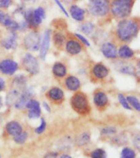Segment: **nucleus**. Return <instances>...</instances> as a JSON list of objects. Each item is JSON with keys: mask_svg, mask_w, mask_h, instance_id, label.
<instances>
[{"mask_svg": "<svg viewBox=\"0 0 140 158\" xmlns=\"http://www.w3.org/2000/svg\"><path fill=\"white\" fill-rule=\"evenodd\" d=\"M139 31V22L135 18L121 19L115 27V36L123 43L130 42L137 36Z\"/></svg>", "mask_w": 140, "mask_h": 158, "instance_id": "f257e3e1", "label": "nucleus"}, {"mask_svg": "<svg viewBox=\"0 0 140 158\" xmlns=\"http://www.w3.org/2000/svg\"><path fill=\"white\" fill-rule=\"evenodd\" d=\"M135 0H111L110 2V12L116 19H125L130 17L132 12Z\"/></svg>", "mask_w": 140, "mask_h": 158, "instance_id": "f03ea898", "label": "nucleus"}, {"mask_svg": "<svg viewBox=\"0 0 140 158\" xmlns=\"http://www.w3.org/2000/svg\"><path fill=\"white\" fill-rule=\"evenodd\" d=\"M71 106L74 111L80 115H87L90 113V105L88 96L82 91H77L71 99Z\"/></svg>", "mask_w": 140, "mask_h": 158, "instance_id": "7ed1b4c3", "label": "nucleus"}, {"mask_svg": "<svg viewBox=\"0 0 140 158\" xmlns=\"http://www.w3.org/2000/svg\"><path fill=\"white\" fill-rule=\"evenodd\" d=\"M110 0H88V12L93 17H105L110 12Z\"/></svg>", "mask_w": 140, "mask_h": 158, "instance_id": "20e7f679", "label": "nucleus"}, {"mask_svg": "<svg viewBox=\"0 0 140 158\" xmlns=\"http://www.w3.org/2000/svg\"><path fill=\"white\" fill-rule=\"evenodd\" d=\"M41 35L36 31L29 32L24 38V47L30 51H38L40 46Z\"/></svg>", "mask_w": 140, "mask_h": 158, "instance_id": "39448f33", "label": "nucleus"}, {"mask_svg": "<svg viewBox=\"0 0 140 158\" xmlns=\"http://www.w3.org/2000/svg\"><path fill=\"white\" fill-rule=\"evenodd\" d=\"M22 65L27 73L31 75H36L39 72V64L37 59L31 54H25L22 59Z\"/></svg>", "mask_w": 140, "mask_h": 158, "instance_id": "423d86ee", "label": "nucleus"}, {"mask_svg": "<svg viewBox=\"0 0 140 158\" xmlns=\"http://www.w3.org/2000/svg\"><path fill=\"white\" fill-rule=\"evenodd\" d=\"M0 25L6 27L10 31H17L19 30V22L2 11V9H0Z\"/></svg>", "mask_w": 140, "mask_h": 158, "instance_id": "0eeeda50", "label": "nucleus"}, {"mask_svg": "<svg viewBox=\"0 0 140 158\" xmlns=\"http://www.w3.org/2000/svg\"><path fill=\"white\" fill-rule=\"evenodd\" d=\"M18 64L13 59H5L0 61V73L7 76H11L18 70Z\"/></svg>", "mask_w": 140, "mask_h": 158, "instance_id": "6e6552de", "label": "nucleus"}, {"mask_svg": "<svg viewBox=\"0 0 140 158\" xmlns=\"http://www.w3.org/2000/svg\"><path fill=\"white\" fill-rule=\"evenodd\" d=\"M33 96H34V93L31 89L29 87H25L23 89L21 93H20V96L17 101L15 102V108L17 110H23L24 108H25L27 102L32 98Z\"/></svg>", "mask_w": 140, "mask_h": 158, "instance_id": "1a4fd4ad", "label": "nucleus"}, {"mask_svg": "<svg viewBox=\"0 0 140 158\" xmlns=\"http://www.w3.org/2000/svg\"><path fill=\"white\" fill-rule=\"evenodd\" d=\"M50 40H51V30L47 29L44 33L43 37H41V42L39 46V57L43 60L45 59L49 49L50 45Z\"/></svg>", "mask_w": 140, "mask_h": 158, "instance_id": "9d476101", "label": "nucleus"}, {"mask_svg": "<svg viewBox=\"0 0 140 158\" xmlns=\"http://www.w3.org/2000/svg\"><path fill=\"white\" fill-rule=\"evenodd\" d=\"M25 108L28 110V117L29 118H38L41 115V106L37 100L30 99L27 102Z\"/></svg>", "mask_w": 140, "mask_h": 158, "instance_id": "9b49d317", "label": "nucleus"}, {"mask_svg": "<svg viewBox=\"0 0 140 158\" xmlns=\"http://www.w3.org/2000/svg\"><path fill=\"white\" fill-rule=\"evenodd\" d=\"M46 96L49 101L55 104L61 103L65 99L63 91L57 86H52L49 89V91H47Z\"/></svg>", "mask_w": 140, "mask_h": 158, "instance_id": "f8f14e48", "label": "nucleus"}, {"mask_svg": "<svg viewBox=\"0 0 140 158\" xmlns=\"http://www.w3.org/2000/svg\"><path fill=\"white\" fill-rule=\"evenodd\" d=\"M101 52L105 58L115 59L117 58V48L111 42H105L101 46Z\"/></svg>", "mask_w": 140, "mask_h": 158, "instance_id": "ddd939ff", "label": "nucleus"}, {"mask_svg": "<svg viewBox=\"0 0 140 158\" xmlns=\"http://www.w3.org/2000/svg\"><path fill=\"white\" fill-rule=\"evenodd\" d=\"M91 74L97 80H103L108 76L109 69L103 64L98 63L94 64L91 69Z\"/></svg>", "mask_w": 140, "mask_h": 158, "instance_id": "4468645a", "label": "nucleus"}, {"mask_svg": "<svg viewBox=\"0 0 140 158\" xmlns=\"http://www.w3.org/2000/svg\"><path fill=\"white\" fill-rule=\"evenodd\" d=\"M108 102H109V99L104 91L99 90L96 91L93 95V103L99 110L105 109L107 106Z\"/></svg>", "mask_w": 140, "mask_h": 158, "instance_id": "2eb2a0df", "label": "nucleus"}, {"mask_svg": "<svg viewBox=\"0 0 140 158\" xmlns=\"http://www.w3.org/2000/svg\"><path fill=\"white\" fill-rule=\"evenodd\" d=\"M65 48H66V52L71 55H77L83 49V46H82L81 43H80L78 40L73 39L66 40V44H65Z\"/></svg>", "mask_w": 140, "mask_h": 158, "instance_id": "dca6fc26", "label": "nucleus"}, {"mask_svg": "<svg viewBox=\"0 0 140 158\" xmlns=\"http://www.w3.org/2000/svg\"><path fill=\"white\" fill-rule=\"evenodd\" d=\"M1 44L6 49H17V35L16 31H10V34L1 40Z\"/></svg>", "mask_w": 140, "mask_h": 158, "instance_id": "f3484780", "label": "nucleus"}, {"mask_svg": "<svg viewBox=\"0 0 140 158\" xmlns=\"http://www.w3.org/2000/svg\"><path fill=\"white\" fill-rule=\"evenodd\" d=\"M46 16V12L44 7H38L35 9H33V28H36L41 24Z\"/></svg>", "mask_w": 140, "mask_h": 158, "instance_id": "a211bd4d", "label": "nucleus"}, {"mask_svg": "<svg viewBox=\"0 0 140 158\" xmlns=\"http://www.w3.org/2000/svg\"><path fill=\"white\" fill-rule=\"evenodd\" d=\"M64 85L66 86V88L69 91H77L80 88L81 83L78 77L71 75V76L66 77L65 81H64Z\"/></svg>", "mask_w": 140, "mask_h": 158, "instance_id": "6ab92c4d", "label": "nucleus"}, {"mask_svg": "<svg viewBox=\"0 0 140 158\" xmlns=\"http://www.w3.org/2000/svg\"><path fill=\"white\" fill-rule=\"evenodd\" d=\"M69 12L71 17L77 22H83L85 18V11L77 5H71Z\"/></svg>", "mask_w": 140, "mask_h": 158, "instance_id": "aec40b11", "label": "nucleus"}, {"mask_svg": "<svg viewBox=\"0 0 140 158\" xmlns=\"http://www.w3.org/2000/svg\"><path fill=\"white\" fill-rule=\"evenodd\" d=\"M6 131L9 135L15 137L23 131L22 125L17 121H10L6 124Z\"/></svg>", "mask_w": 140, "mask_h": 158, "instance_id": "412c9836", "label": "nucleus"}, {"mask_svg": "<svg viewBox=\"0 0 140 158\" xmlns=\"http://www.w3.org/2000/svg\"><path fill=\"white\" fill-rule=\"evenodd\" d=\"M134 56V51L127 44H123L117 49V57L122 59H132Z\"/></svg>", "mask_w": 140, "mask_h": 158, "instance_id": "4be33fe9", "label": "nucleus"}, {"mask_svg": "<svg viewBox=\"0 0 140 158\" xmlns=\"http://www.w3.org/2000/svg\"><path fill=\"white\" fill-rule=\"evenodd\" d=\"M52 72L54 76L57 78H62L64 77H66L67 73V69H66V65L60 62H56L53 64Z\"/></svg>", "mask_w": 140, "mask_h": 158, "instance_id": "5701e85b", "label": "nucleus"}, {"mask_svg": "<svg viewBox=\"0 0 140 158\" xmlns=\"http://www.w3.org/2000/svg\"><path fill=\"white\" fill-rule=\"evenodd\" d=\"M52 40H53L54 45L57 48V49H62V47L66 44V36L61 31H56L53 34L52 36Z\"/></svg>", "mask_w": 140, "mask_h": 158, "instance_id": "b1692460", "label": "nucleus"}, {"mask_svg": "<svg viewBox=\"0 0 140 158\" xmlns=\"http://www.w3.org/2000/svg\"><path fill=\"white\" fill-rule=\"evenodd\" d=\"M89 142H90V133L88 131L82 132L76 138V144L80 147L87 145Z\"/></svg>", "mask_w": 140, "mask_h": 158, "instance_id": "393cba45", "label": "nucleus"}, {"mask_svg": "<svg viewBox=\"0 0 140 158\" xmlns=\"http://www.w3.org/2000/svg\"><path fill=\"white\" fill-rule=\"evenodd\" d=\"M20 96V91L17 89H13L11 91L8 92L6 97V103L7 106H12L14 105L15 102L17 101Z\"/></svg>", "mask_w": 140, "mask_h": 158, "instance_id": "a878e982", "label": "nucleus"}, {"mask_svg": "<svg viewBox=\"0 0 140 158\" xmlns=\"http://www.w3.org/2000/svg\"><path fill=\"white\" fill-rule=\"evenodd\" d=\"M13 83H14V86H16V88L17 90L18 89L23 90V89L26 87V77L22 74L17 75L13 79Z\"/></svg>", "mask_w": 140, "mask_h": 158, "instance_id": "bb28decb", "label": "nucleus"}, {"mask_svg": "<svg viewBox=\"0 0 140 158\" xmlns=\"http://www.w3.org/2000/svg\"><path fill=\"white\" fill-rule=\"evenodd\" d=\"M117 68L119 72L122 73L124 74H126V75H134L135 74V69L134 67L132 66L131 64H126V63H124V64H120V66H118Z\"/></svg>", "mask_w": 140, "mask_h": 158, "instance_id": "cd10ccee", "label": "nucleus"}, {"mask_svg": "<svg viewBox=\"0 0 140 158\" xmlns=\"http://www.w3.org/2000/svg\"><path fill=\"white\" fill-rule=\"evenodd\" d=\"M126 100H127L128 103L130 106V107L134 109L135 110L139 111L140 110V104L139 100L138 97L135 96H126Z\"/></svg>", "mask_w": 140, "mask_h": 158, "instance_id": "c85d7f7f", "label": "nucleus"}, {"mask_svg": "<svg viewBox=\"0 0 140 158\" xmlns=\"http://www.w3.org/2000/svg\"><path fill=\"white\" fill-rule=\"evenodd\" d=\"M94 28H95V25L93 24V22H87L80 26V31L88 35L94 31Z\"/></svg>", "mask_w": 140, "mask_h": 158, "instance_id": "c756f323", "label": "nucleus"}, {"mask_svg": "<svg viewBox=\"0 0 140 158\" xmlns=\"http://www.w3.org/2000/svg\"><path fill=\"white\" fill-rule=\"evenodd\" d=\"M120 158H136V152L132 148L125 147L120 152Z\"/></svg>", "mask_w": 140, "mask_h": 158, "instance_id": "7c9ffc66", "label": "nucleus"}, {"mask_svg": "<svg viewBox=\"0 0 140 158\" xmlns=\"http://www.w3.org/2000/svg\"><path fill=\"white\" fill-rule=\"evenodd\" d=\"M28 138V133L25 131H22L21 133H19L18 135L13 137V140L17 144H23L25 143V141Z\"/></svg>", "mask_w": 140, "mask_h": 158, "instance_id": "2f4dec72", "label": "nucleus"}, {"mask_svg": "<svg viewBox=\"0 0 140 158\" xmlns=\"http://www.w3.org/2000/svg\"><path fill=\"white\" fill-rule=\"evenodd\" d=\"M91 158H107V152L103 148H97L90 154Z\"/></svg>", "mask_w": 140, "mask_h": 158, "instance_id": "473e14b6", "label": "nucleus"}, {"mask_svg": "<svg viewBox=\"0 0 140 158\" xmlns=\"http://www.w3.org/2000/svg\"><path fill=\"white\" fill-rule=\"evenodd\" d=\"M116 133V128L112 126H107L101 130V134L103 136L114 135Z\"/></svg>", "mask_w": 140, "mask_h": 158, "instance_id": "72a5a7b5", "label": "nucleus"}, {"mask_svg": "<svg viewBox=\"0 0 140 158\" xmlns=\"http://www.w3.org/2000/svg\"><path fill=\"white\" fill-rule=\"evenodd\" d=\"M118 101H119V103H120L125 109L129 110H132V108L130 107V106L129 105V103H128L127 100H126V97H125L123 94L121 93L118 94Z\"/></svg>", "mask_w": 140, "mask_h": 158, "instance_id": "f704fd0d", "label": "nucleus"}, {"mask_svg": "<svg viewBox=\"0 0 140 158\" xmlns=\"http://www.w3.org/2000/svg\"><path fill=\"white\" fill-rule=\"evenodd\" d=\"M47 123L46 121L44 118H41V121H40V124H39L38 127H37L35 129H34V132L37 133V134H42L44 133L45 129H46Z\"/></svg>", "mask_w": 140, "mask_h": 158, "instance_id": "c9c22d12", "label": "nucleus"}, {"mask_svg": "<svg viewBox=\"0 0 140 158\" xmlns=\"http://www.w3.org/2000/svg\"><path fill=\"white\" fill-rule=\"evenodd\" d=\"M12 0H0V9H7L12 6Z\"/></svg>", "mask_w": 140, "mask_h": 158, "instance_id": "e433bc0d", "label": "nucleus"}, {"mask_svg": "<svg viewBox=\"0 0 140 158\" xmlns=\"http://www.w3.org/2000/svg\"><path fill=\"white\" fill-rule=\"evenodd\" d=\"M75 35H76L77 38H78L79 40H80L83 44H84L86 45V46H90V43L88 42V40L87 39H86L85 37L84 36V35H82L80 34H78V33H76L75 34Z\"/></svg>", "mask_w": 140, "mask_h": 158, "instance_id": "4c0bfd02", "label": "nucleus"}, {"mask_svg": "<svg viewBox=\"0 0 140 158\" xmlns=\"http://www.w3.org/2000/svg\"><path fill=\"white\" fill-rule=\"evenodd\" d=\"M54 1H55V2H56V4L58 5V7H60V9H61V11H62V12H63L64 13H65V15H66V16H67V17H68V16H69L68 13H67V12H66V10L65 9V7H63V5L61 4V2H60V1H59V0H54Z\"/></svg>", "mask_w": 140, "mask_h": 158, "instance_id": "58836bf2", "label": "nucleus"}, {"mask_svg": "<svg viewBox=\"0 0 140 158\" xmlns=\"http://www.w3.org/2000/svg\"><path fill=\"white\" fill-rule=\"evenodd\" d=\"M5 88H6V82H5L4 79L0 77V92L4 91Z\"/></svg>", "mask_w": 140, "mask_h": 158, "instance_id": "ea45409f", "label": "nucleus"}, {"mask_svg": "<svg viewBox=\"0 0 140 158\" xmlns=\"http://www.w3.org/2000/svg\"><path fill=\"white\" fill-rule=\"evenodd\" d=\"M133 143L136 146V148H138V146H139V135L138 134H137L136 137L133 138Z\"/></svg>", "mask_w": 140, "mask_h": 158, "instance_id": "a19ab883", "label": "nucleus"}, {"mask_svg": "<svg viewBox=\"0 0 140 158\" xmlns=\"http://www.w3.org/2000/svg\"><path fill=\"white\" fill-rule=\"evenodd\" d=\"M56 156H57L56 153L50 152V153H48V154L45 156V157L44 158H56Z\"/></svg>", "mask_w": 140, "mask_h": 158, "instance_id": "79ce46f5", "label": "nucleus"}, {"mask_svg": "<svg viewBox=\"0 0 140 158\" xmlns=\"http://www.w3.org/2000/svg\"><path fill=\"white\" fill-rule=\"evenodd\" d=\"M43 106H44V109H45L48 112H50V110H50V107H49V106L46 103V102H44V103H43Z\"/></svg>", "mask_w": 140, "mask_h": 158, "instance_id": "37998d69", "label": "nucleus"}, {"mask_svg": "<svg viewBox=\"0 0 140 158\" xmlns=\"http://www.w3.org/2000/svg\"><path fill=\"white\" fill-rule=\"evenodd\" d=\"M60 158H72L71 156L67 155V154H63V155H61V156H60Z\"/></svg>", "mask_w": 140, "mask_h": 158, "instance_id": "c03bdc74", "label": "nucleus"}, {"mask_svg": "<svg viewBox=\"0 0 140 158\" xmlns=\"http://www.w3.org/2000/svg\"><path fill=\"white\" fill-rule=\"evenodd\" d=\"M2 105V98H1V96H0V108H1Z\"/></svg>", "mask_w": 140, "mask_h": 158, "instance_id": "a18cd8bd", "label": "nucleus"}, {"mask_svg": "<svg viewBox=\"0 0 140 158\" xmlns=\"http://www.w3.org/2000/svg\"><path fill=\"white\" fill-rule=\"evenodd\" d=\"M21 2H28V1H30V0H21Z\"/></svg>", "mask_w": 140, "mask_h": 158, "instance_id": "49530a36", "label": "nucleus"}, {"mask_svg": "<svg viewBox=\"0 0 140 158\" xmlns=\"http://www.w3.org/2000/svg\"><path fill=\"white\" fill-rule=\"evenodd\" d=\"M2 123V117H1V115H0V123Z\"/></svg>", "mask_w": 140, "mask_h": 158, "instance_id": "de8ad7c7", "label": "nucleus"}, {"mask_svg": "<svg viewBox=\"0 0 140 158\" xmlns=\"http://www.w3.org/2000/svg\"><path fill=\"white\" fill-rule=\"evenodd\" d=\"M30 1H32V2H35L36 0H30Z\"/></svg>", "mask_w": 140, "mask_h": 158, "instance_id": "09e8293b", "label": "nucleus"}, {"mask_svg": "<svg viewBox=\"0 0 140 158\" xmlns=\"http://www.w3.org/2000/svg\"><path fill=\"white\" fill-rule=\"evenodd\" d=\"M73 1H80V0H73Z\"/></svg>", "mask_w": 140, "mask_h": 158, "instance_id": "8fccbe9b", "label": "nucleus"}, {"mask_svg": "<svg viewBox=\"0 0 140 158\" xmlns=\"http://www.w3.org/2000/svg\"><path fill=\"white\" fill-rule=\"evenodd\" d=\"M0 158H1V156H0Z\"/></svg>", "mask_w": 140, "mask_h": 158, "instance_id": "3c124183", "label": "nucleus"}]
</instances>
